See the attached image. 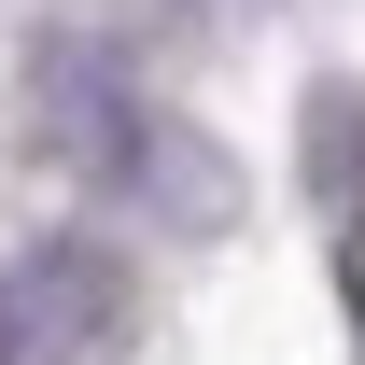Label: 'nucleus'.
<instances>
[{"mask_svg": "<svg viewBox=\"0 0 365 365\" xmlns=\"http://www.w3.org/2000/svg\"><path fill=\"white\" fill-rule=\"evenodd\" d=\"M56 140H71L98 182L155 197V211H225V169H211V155H182V140L155 127V113H140V98L113 85L98 56H71V127H56Z\"/></svg>", "mask_w": 365, "mask_h": 365, "instance_id": "2", "label": "nucleus"}, {"mask_svg": "<svg viewBox=\"0 0 365 365\" xmlns=\"http://www.w3.org/2000/svg\"><path fill=\"white\" fill-rule=\"evenodd\" d=\"M127 337V267L98 239H29L0 267V365H98Z\"/></svg>", "mask_w": 365, "mask_h": 365, "instance_id": "1", "label": "nucleus"}]
</instances>
